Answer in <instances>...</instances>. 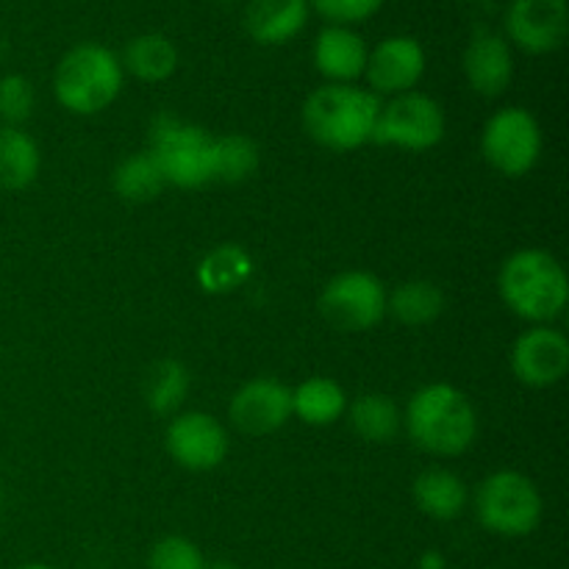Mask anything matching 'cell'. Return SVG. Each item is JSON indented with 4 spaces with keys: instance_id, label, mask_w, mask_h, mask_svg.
Wrapping results in <instances>:
<instances>
[{
    "instance_id": "obj_1",
    "label": "cell",
    "mask_w": 569,
    "mask_h": 569,
    "mask_svg": "<svg viewBox=\"0 0 569 569\" xmlns=\"http://www.w3.org/2000/svg\"><path fill=\"white\" fill-rule=\"evenodd\" d=\"M403 431L422 453L456 459L478 439V411L453 383H426L406 403Z\"/></svg>"
},
{
    "instance_id": "obj_2",
    "label": "cell",
    "mask_w": 569,
    "mask_h": 569,
    "mask_svg": "<svg viewBox=\"0 0 569 569\" xmlns=\"http://www.w3.org/2000/svg\"><path fill=\"white\" fill-rule=\"evenodd\" d=\"M498 292L511 315L533 326H550L569 303V278L553 253L522 248L500 264Z\"/></svg>"
},
{
    "instance_id": "obj_3",
    "label": "cell",
    "mask_w": 569,
    "mask_h": 569,
    "mask_svg": "<svg viewBox=\"0 0 569 569\" xmlns=\"http://www.w3.org/2000/svg\"><path fill=\"white\" fill-rule=\"evenodd\" d=\"M383 100L356 83H322L306 98L303 128L317 144L337 153L372 142Z\"/></svg>"
},
{
    "instance_id": "obj_4",
    "label": "cell",
    "mask_w": 569,
    "mask_h": 569,
    "mask_svg": "<svg viewBox=\"0 0 569 569\" xmlns=\"http://www.w3.org/2000/svg\"><path fill=\"white\" fill-rule=\"evenodd\" d=\"M126 87L120 56L98 42H81L67 50L53 72V94L61 109L92 117L109 109Z\"/></svg>"
},
{
    "instance_id": "obj_5",
    "label": "cell",
    "mask_w": 569,
    "mask_h": 569,
    "mask_svg": "<svg viewBox=\"0 0 569 569\" xmlns=\"http://www.w3.org/2000/svg\"><path fill=\"white\" fill-rule=\"evenodd\" d=\"M148 153L159 164L167 187L200 189L214 181V137L181 117H153Z\"/></svg>"
},
{
    "instance_id": "obj_6",
    "label": "cell",
    "mask_w": 569,
    "mask_h": 569,
    "mask_svg": "<svg viewBox=\"0 0 569 569\" xmlns=\"http://www.w3.org/2000/svg\"><path fill=\"white\" fill-rule=\"evenodd\" d=\"M472 509L483 531L503 539H520L537 531L545 503L531 478L517 470H498L478 483Z\"/></svg>"
},
{
    "instance_id": "obj_7",
    "label": "cell",
    "mask_w": 569,
    "mask_h": 569,
    "mask_svg": "<svg viewBox=\"0 0 569 569\" xmlns=\"http://www.w3.org/2000/svg\"><path fill=\"white\" fill-rule=\"evenodd\" d=\"M481 156L503 178H526L542 159V128L522 106H506L481 131Z\"/></svg>"
},
{
    "instance_id": "obj_8",
    "label": "cell",
    "mask_w": 569,
    "mask_h": 569,
    "mask_svg": "<svg viewBox=\"0 0 569 569\" xmlns=\"http://www.w3.org/2000/svg\"><path fill=\"white\" fill-rule=\"evenodd\" d=\"M445 131H448V120H445L442 106L431 94L415 89V92L395 94L387 103H381L372 142L426 153L442 142Z\"/></svg>"
},
{
    "instance_id": "obj_9",
    "label": "cell",
    "mask_w": 569,
    "mask_h": 569,
    "mask_svg": "<svg viewBox=\"0 0 569 569\" xmlns=\"http://www.w3.org/2000/svg\"><path fill=\"white\" fill-rule=\"evenodd\" d=\"M389 289L372 272L348 270L333 276L320 295V315L337 331H370L387 317Z\"/></svg>"
},
{
    "instance_id": "obj_10",
    "label": "cell",
    "mask_w": 569,
    "mask_h": 569,
    "mask_svg": "<svg viewBox=\"0 0 569 569\" xmlns=\"http://www.w3.org/2000/svg\"><path fill=\"white\" fill-rule=\"evenodd\" d=\"M164 445L170 459L189 472L217 470L231 450L226 426L206 411H183L172 417Z\"/></svg>"
},
{
    "instance_id": "obj_11",
    "label": "cell",
    "mask_w": 569,
    "mask_h": 569,
    "mask_svg": "<svg viewBox=\"0 0 569 569\" xmlns=\"http://www.w3.org/2000/svg\"><path fill=\"white\" fill-rule=\"evenodd\" d=\"M506 42L531 56L565 48L569 37L567 0H511L503 17Z\"/></svg>"
},
{
    "instance_id": "obj_12",
    "label": "cell",
    "mask_w": 569,
    "mask_h": 569,
    "mask_svg": "<svg viewBox=\"0 0 569 569\" xmlns=\"http://www.w3.org/2000/svg\"><path fill=\"white\" fill-rule=\"evenodd\" d=\"M426 48L420 39L409 33H395L381 39L367 56L365 81L378 98H395V94L415 92L417 83L426 76Z\"/></svg>"
},
{
    "instance_id": "obj_13",
    "label": "cell",
    "mask_w": 569,
    "mask_h": 569,
    "mask_svg": "<svg viewBox=\"0 0 569 569\" xmlns=\"http://www.w3.org/2000/svg\"><path fill=\"white\" fill-rule=\"evenodd\" d=\"M511 372L531 389H548L569 372V339L553 326H533L511 345Z\"/></svg>"
},
{
    "instance_id": "obj_14",
    "label": "cell",
    "mask_w": 569,
    "mask_h": 569,
    "mask_svg": "<svg viewBox=\"0 0 569 569\" xmlns=\"http://www.w3.org/2000/svg\"><path fill=\"white\" fill-rule=\"evenodd\" d=\"M228 420L248 437L276 433L292 420V389L278 378L261 376L242 383L228 403Z\"/></svg>"
},
{
    "instance_id": "obj_15",
    "label": "cell",
    "mask_w": 569,
    "mask_h": 569,
    "mask_svg": "<svg viewBox=\"0 0 569 569\" xmlns=\"http://www.w3.org/2000/svg\"><path fill=\"white\" fill-rule=\"evenodd\" d=\"M461 67L472 92L481 98H500L515 78V53L503 33L481 28L467 42Z\"/></svg>"
},
{
    "instance_id": "obj_16",
    "label": "cell",
    "mask_w": 569,
    "mask_h": 569,
    "mask_svg": "<svg viewBox=\"0 0 569 569\" xmlns=\"http://www.w3.org/2000/svg\"><path fill=\"white\" fill-rule=\"evenodd\" d=\"M367 48L365 37L348 26H326L315 39L311 59H315L317 72L328 83H356L365 78Z\"/></svg>"
},
{
    "instance_id": "obj_17",
    "label": "cell",
    "mask_w": 569,
    "mask_h": 569,
    "mask_svg": "<svg viewBox=\"0 0 569 569\" xmlns=\"http://www.w3.org/2000/svg\"><path fill=\"white\" fill-rule=\"evenodd\" d=\"M309 0H248L244 3V31L264 48L287 44L309 22Z\"/></svg>"
},
{
    "instance_id": "obj_18",
    "label": "cell",
    "mask_w": 569,
    "mask_h": 569,
    "mask_svg": "<svg viewBox=\"0 0 569 569\" xmlns=\"http://www.w3.org/2000/svg\"><path fill=\"white\" fill-rule=\"evenodd\" d=\"M411 498L422 515L448 522L467 509L470 492H467V483L459 472L445 470V467H428L411 483Z\"/></svg>"
},
{
    "instance_id": "obj_19",
    "label": "cell",
    "mask_w": 569,
    "mask_h": 569,
    "mask_svg": "<svg viewBox=\"0 0 569 569\" xmlns=\"http://www.w3.org/2000/svg\"><path fill=\"white\" fill-rule=\"evenodd\" d=\"M348 415V392L328 376H311L292 389V417L303 426L328 428Z\"/></svg>"
},
{
    "instance_id": "obj_20",
    "label": "cell",
    "mask_w": 569,
    "mask_h": 569,
    "mask_svg": "<svg viewBox=\"0 0 569 569\" xmlns=\"http://www.w3.org/2000/svg\"><path fill=\"white\" fill-rule=\"evenodd\" d=\"M120 64L128 76L142 83H161L176 76L178 48L170 37L148 31L133 37L120 56Z\"/></svg>"
},
{
    "instance_id": "obj_21",
    "label": "cell",
    "mask_w": 569,
    "mask_h": 569,
    "mask_svg": "<svg viewBox=\"0 0 569 569\" xmlns=\"http://www.w3.org/2000/svg\"><path fill=\"white\" fill-rule=\"evenodd\" d=\"M42 153L37 139L14 126H0V189L20 192L39 178Z\"/></svg>"
},
{
    "instance_id": "obj_22",
    "label": "cell",
    "mask_w": 569,
    "mask_h": 569,
    "mask_svg": "<svg viewBox=\"0 0 569 569\" xmlns=\"http://www.w3.org/2000/svg\"><path fill=\"white\" fill-rule=\"evenodd\" d=\"M348 420L356 437L370 445H387L403 431V411L383 392L359 395L348 403Z\"/></svg>"
},
{
    "instance_id": "obj_23",
    "label": "cell",
    "mask_w": 569,
    "mask_h": 569,
    "mask_svg": "<svg viewBox=\"0 0 569 569\" xmlns=\"http://www.w3.org/2000/svg\"><path fill=\"white\" fill-rule=\"evenodd\" d=\"M194 276H198V283L203 292L228 295L253 276V259H250L248 250L233 242L217 244L214 250H209L200 259Z\"/></svg>"
},
{
    "instance_id": "obj_24",
    "label": "cell",
    "mask_w": 569,
    "mask_h": 569,
    "mask_svg": "<svg viewBox=\"0 0 569 569\" xmlns=\"http://www.w3.org/2000/svg\"><path fill=\"white\" fill-rule=\"evenodd\" d=\"M445 311V292L433 281L426 278H415V281H403L389 292L387 315L403 326L420 328L428 322L439 320Z\"/></svg>"
},
{
    "instance_id": "obj_25",
    "label": "cell",
    "mask_w": 569,
    "mask_h": 569,
    "mask_svg": "<svg viewBox=\"0 0 569 569\" xmlns=\"http://www.w3.org/2000/svg\"><path fill=\"white\" fill-rule=\"evenodd\" d=\"M111 187H114L117 198L126 200V203H150V200H156L164 192L167 181L161 176L159 164L153 161V156L148 150H139V153L126 156L114 167Z\"/></svg>"
},
{
    "instance_id": "obj_26",
    "label": "cell",
    "mask_w": 569,
    "mask_h": 569,
    "mask_svg": "<svg viewBox=\"0 0 569 569\" xmlns=\"http://www.w3.org/2000/svg\"><path fill=\"white\" fill-rule=\"evenodd\" d=\"M189 387H192V376L181 361H156L144 378V403L153 415H176L187 400Z\"/></svg>"
},
{
    "instance_id": "obj_27",
    "label": "cell",
    "mask_w": 569,
    "mask_h": 569,
    "mask_svg": "<svg viewBox=\"0 0 569 569\" xmlns=\"http://www.w3.org/2000/svg\"><path fill=\"white\" fill-rule=\"evenodd\" d=\"M261 150L244 133L214 137V181L242 183L259 170Z\"/></svg>"
},
{
    "instance_id": "obj_28",
    "label": "cell",
    "mask_w": 569,
    "mask_h": 569,
    "mask_svg": "<svg viewBox=\"0 0 569 569\" xmlns=\"http://www.w3.org/2000/svg\"><path fill=\"white\" fill-rule=\"evenodd\" d=\"M33 106H37V92L26 76L9 72L0 78V122L3 126L20 128L22 122L31 120Z\"/></svg>"
},
{
    "instance_id": "obj_29",
    "label": "cell",
    "mask_w": 569,
    "mask_h": 569,
    "mask_svg": "<svg viewBox=\"0 0 569 569\" xmlns=\"http://www.w3.org/2000/svg\"><path fill=\"white\" fill-rule=\"evenodd\" d=\"M206 559L203 550L187 537H161L159 542L150 548L148 553V569H203Z\"/></svg>"
},
{
    "instance_id": "obj_30",
    "label": "cell",
    "mask_w": 569,
    "mask_h": 569,
    "mask_svg": "<svg viewBox=\"0 0 569 569\" xmlns=\"http://www.w3.org/2000/svg\"><path fill=\"white\" fill-rule=\"evenodd\" d=\"M387 0H309L311 9L328 20V26H359L383 9Z\"/></svg>"
},
{
    "instance_id": "obj_31",
    "label": "cell",
    "mask_w": 569,
    "mask_h": 569,
    "mask_svg": "<svg viewBox=\"0 0 569 569\" xmlns=\"http://www.w3.org/2000/svg\"><path fill=\"white\" fill-rule=\"evenodd\" d=\"M420 569H445V559L437 553V550H428L420 559Z\"/></svg>"
},
{
    "instance_id": "obj_32",
    "label": "cell",
    "mask_w": 569,
    "mask_h": 569,
    "mask_svg": "<svg viewBox=\"0 0 569 569\" xmlns=\"http://www.w3.org/2000/svg\"><path fill=\"white\" fill-rule=\"evenodd\" d=\"M203 569H239L237 565H233V561H206V567Z\"/></svg>"
},
{
    "instance_id": "obj_33",
    "label": "cell",
    "mask_w": 569,
    "mask_h": 569,
    "mask_svg": "<svg viewBox=\"0 0 569 569\" xmlns=\"http://www.w3.org/2000/svg\"><path fill=\"white\" fill-rule=\"evenodd\" d=\"M17 569H56V567H50V565H37V561H31V565H20Z\"/></svg>"
},
{
    "instance_id": "obj_34",
    "label": "cell",
    "mask_w": 569,
    "mask_h": 569,
    "mask_svg": "<svg viewBox=\"0 0 569 569\" xmlns=\"http://www.w3.org/2000/svg\"><path fill=\"white\" fill-rule=\"evenodd\" d=\"M220 3H231V0H220Z\"/></svg>"
}]
</instances>
